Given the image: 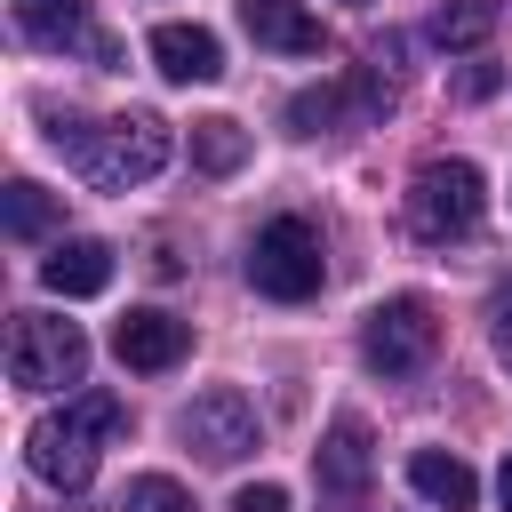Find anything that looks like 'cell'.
Returning a JSON list of instances; mask_svg holds the SVG:
<instances>
[{
    "label": "cell",
    "mask_w": 512,
    "mask_h": 512,
    "mask_svg": "<svg viewBox=\"0 0 512 512\" xmlns=\"http://www.w3.org/2000/svg\"><path fill=\"white\" fill-rule=\"evenodd\" d=\"M56 152L96 184V192H128L144 176L168 168V120L152 112H120V120H56Z\"/></svg>",
    "instance_id": "1"
},
{
    "label": "cell",
    "mask_w": 512,
    "mask_h": 512,
    "mask_svg": "<svg viewBox=\"0 0 512 512\" xmlns=\"http://www.w3.org/2000/svg\"><path fill=\"white\" fill-rule=\"evenodd\" d=\"M120 424H128V408H120L112 392H80V400H64L56 416H40V424H32L24 464H32L48 488H88L96 448H104V440H120Z\"/></svg>",
    "instance_id": "2"
},
{
    "label": "cell",
    "mask_w": 512,
    "mask_h": 512,
    "mask_svg": "<svg viewBox=\"0 0 512 512\" xmlns=\"http://www.w3.org/2000/svg\"><path fill=\"white\" fill-rule=\"evenodd\" d=\"M480 208H488V184H480V168H472V160H424V168L408 176V192H400L408 232H416V240H432V248L472 240V232H480Z\"/></svg>",
    "instance_id": "3"
},
{
    "label": "cell",
    "mask_w": 512,
    "mask_h": 512,
    "mask_svg": "<svg viewBox=\"0 0 512 512\" xmlns=\"http://www.w3.org/2000/svg\"><path fill=\"white\" fill-rule=\"evenodd\" d=\"M248 280H256V296H272V304H304V296L328 280L320 232H312L304 216H272V224L256 232V248H248Z\"/></svg>",
    "instance_id": "4"
},
{
    "label": "cell",
    "mask_w": 512,
    "mask_h": 512,
    "mask_svg": "<svg viewBox=\"0 0 512 512\" xmlns=\"http://www.w3.org/2000/svg\"><path fill=\"white\" fill-rule=\"evenodd\" d=\"M8 376L24 392H56V384H80L88 376V336L56 312H16L8 328Z\"/></svg>",
    "instance_id": "5"
},
{
    "label": "cell",
    "mask_w": 512,
    "mask_h": 512,
    "mask_svg": "<svg viewBox=\"0 0 512 512\" xmlns=\"http://www.w3.org/2000/svg\"><path fill=\"white\" fill-rule=\"evenodd\" d=\"M432 344H440V320H432L424 296H384L368 312V328H360V360L376 376H416L432 360Z\"/></svg>",
    "instance_id": "6"
},
{
    "label": "cell",
    "mask_w": 512,
    "mask_h": 512,
    "mask_svg": "<svg viewBox=\"0 0 512 512\" xmlns=\"http://www.w3.org/2000/svg\"><path fill=\"white\" fill-rule=\"evenodd\" d=\"M392 112V80L376 72V64H360V72H344V80H320V88H296L288 96V128L296 136H320V128H368V120H384Z\"/></svg>",
    "instance_id": "7"
},
{
    "label": "cell",
    "mask_w": 512,
    "mask_h": 512,
    "mask_svg": "<svg viewBox=\"0 0 512 512\" xmlns=\"http://www.w3.org/2000/svg\"><path fill=\"white\" fill-rule=\"evenodd\" d=\"M176 440H184L200 464H240V456L256 448V408H248V392L216 384V392L184 400V408H176Z\"/></svg>",
    "instance_id": "8"
},
{
    "label": "cell",
    "mask_w": 512,
    "mask_h": 512,
    "mask_svg": "<svg viewBox=\"0 0 512 512\" xmlns=\"http://www.w3.org/2000/svg\"><path fill=\"white\" fill-rule=\"evenodd\" d=\"M312 480L336 512H360L368 504V480H376V448H368V424L360 416H336L328 440L312 448Z\"/></svg>",
    "instance_id": "9"
},
{
    "label": "cell",
    "mask_w": 512,
    "mask_h": 512,
    "mask_svg": "<svg viewBox=\"0 0 512 512\" xmlns=\"http://www.w3.org/2000/svg\"><path fill=\"white\" fill-rule=\"evenodd\" d=\"M184 344H192V328H184L176 312H152V304H136V312L112 328V352H120V368H136V376L176 368V360H184Z\"/></svg>",
    "instance_id": "10"
},
{
    "label": "cell",
    "mask_w": 512,
    "mask_h": 512,
    "mask_svg": "<svg viewBox=\"0 0 512 512\" xmlns=\"http://www.w3.org/2000/svg\"><path fill=\"white\" fill-rule=\"evenodd\" d=\"M16 32L40 40V48H88L96 64H112L120 48L88 24V0H16Z\"/></svg>",
    "instance_id": "11"
},
{
    "label": "cell",
    "mask_w": 512,
    "mask_h": 512,
    "mask_svg": "<svg viewBox=\"0 0 512 512\" xmlns=\"http://www.w3.org/2000/svg\"><path fill=\"white\" fill-rule=\"evenodd\" d=\"M240 24L256 48H280V56H320L328 32L320 16H304V0H240Z\"/></svg>",
    "instance_id": "12"
},
{
    "label": "cell",
    "mask_w": 512,
    "mask_h": 512,
    "mask_svg": "<svg viewBox=\"0 0 512 512\" xmlns=\"http://www.w3.org/2000/svg\"><path fill=\"white\" fill-rule=\"evenodd\" d=\"M152 64L192 88V80H216L224 72V48H216L208 24H152Z\"/></svg>",
    "instance_id": "13"
},
{
    "label": "cell",
    "mask_w": 512,
    "mask_h": 512,
    "mask_svg": "<svg viewBox=\"0 0 512 512\" xmlns=\"http://www.w3.org/2000/svg\"><path fill=\"white\" fill-rule=\"evenodd\" d=\"M40 280H48L56 296H104V288H112V248H104V240H56L48 264H40Z\"/></svg>",
    "instance_id": "14"
},
{
    "label": "cell",
    "mask_w": 512,
    "mask_h": 512,
    "mask_svg": "<svg viewBox=\"0 0 512 512\" xmlns=\"http://www.w3.org/2000/svg\"><path fill=\"white\" fill-rule=\"evenodd\" d=\"M408 488H416L424 504H440V512H472V496H480L472 464L448 456V448H416V456H408Z\"/></svg>",
    "instance_id": "15"
},
{
    "label": "cell",
    "mask_w": 512,
    "mask_h": 512,
    "mask_svg": "<svg viewBox=\"0 0 512 512\" xmlns=\"http://www.w3.org/2000/svg\"><path fill=\"white\" fill-rule=\"evenodd\" d=\"M424 32H432V48H480L496 32V0H440Z\"/></svg>",
    "instance_id": "16"
},
{
    "label": "cell",
    "mask_w": 512,
    "mask_h": 512,
    "mask_svg": "<svg viewBox=\"0 0 512 512\" xmlns=\"http://www.w3.org/2000/svg\"><path fill=\"white\" fill-rule=\"evenodd\" d=\"M192 160H200L208 176H232V168L248 160V128H240V120H192Z\"/></svg>",
    "instance_id": "17"
},
{
    "label": "cell",
    "mask_w": 512,
    "mask_h": 512,
    "mask_svg": "<svg viewBox=\"0 0 512 512\" xmlns=\"http://www.w3.org/2000/svg\"><path fill=\"white\" fill-rule=\"evenodd\" d=\"M0 216H8V232H16V240H32V232H48V224H56V200H48L32 176H16V184L0 192Z\"/></svg>",
    "instance_id": "18"
},
{
    "label": "cell",
    "mask_w": 512,
    "mask_h": 512,
    "mask_svg": "<svg viewBox=\"0 0 512 512\" xmlns=\"http://www.w3.org/2000/svg\"><path fill=\"white\" fill-rule=\"evenodd\" d=\"M120 512H200V504H192L168 472H136V480L120 488Z\"/></svg>",
    "instance_id": "19"
},
{
    "label": "cell",
    "mask_w": 512,
    "mask_h": 512,
    "mask_svg": "<svg viewBox=\"0 0 512 512\" xmlns=\"http://www.w3.org/2000/svg\"><path fill=\"white\" fill-rule=\"evenodd\" d=\"M488 344H496V360L512 368V280L488 296Z\"/></svg>",
    "instance_id": "20"
},
{
    "label": "cell",
    "mask_w": 512,
    "mask_h": 512,
    "mask_svg": "<svg viewBox=\"0 0 512 512\" xmlns=\"http://www.w3.org/2000/svg\"><path fill=\"white\" fill-rule=\"evenodd\" d=\"M232 512H288V488H280V480H256V488L232 496Z\"/></svg>",
    "instance_id": "21"
},
{
    "label": "cell",
    "mask_w": 512,
    "mask_h": 512,
    "mask_svg": "<svg viewBox=\"0 0 512 512\" xmlns=\"http://www.w3.org/2000/svg\"><path fill=\"white\" fill-rule=\"evenodd\" d=\"M496 80H504L496 64H472V72H464V96H496Z\"/></svg>",
    "instance_id": "22"
},
{
    "label": "cell",
    "mask_w": 512,
    "mask_h": 512,
    "mask_svg": "<svg viewBox=\"0 0 512 512\" xmlns=\"http://www.w3.org/2000/svg\"><path fill=\"white\" fill-rule=\"evenodd\" d=\"M496 496H504V512H512V456H504V472H496Z\"/></svg>",
    "instance_id": "23"
}]
</instances>
